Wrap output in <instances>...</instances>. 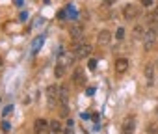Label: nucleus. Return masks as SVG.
I'll return each instance as SVG.
<instances>
[{"mask_svg":"<svg viewBox=\"0 0 158 134\" xmlns=\"http://www.w3.org/2000/svg\"><path fill=\"white\" fill-rule=\"evenodd\" d=\"M89 54H91V45H89V43H80V41H78V43L74 45V50H73L74 60H84V58H88Z\"/></svg>","mask_w":158,"mask_h":134,"instance_id":"nucleus-1","label":"nucleus"},{"mask_svg":"<svg viewBox=\"0 0 158 134\" xmlns=\"http://www.w3.org/2000/svg\"><path fill=\"white\" fill-rule=\"evenodd\" d=\"M141 15V10L138 8V6H134V4H127L125 8H123V17L127 19V21H134V19H138Z\"/></svg>","mask_w":158,"mask_h":134,"instance_id":"nucleus-2","label":"nucleus"},{"mask_svg":"<svg viewBox=\"0 0 158 134\" xmlns=\"http://www.w3.org/2000/svg\"><path fill=\"white\" fill-rule=\"evenodd\" d=\"M134 128H136L134 115H127L121 123V134H134Z\"/></svg>","mask_w":158,"mask_h":134,"instance_id":"nucleus-3","label":"nucleus"},{"mask_svg":"<svg viewBox=\"0 0 158 134\" xmlns=\"http://www.w3.org/2000/svg\"><path fill=\"white\" fill-rule=\"evenodd\" d=\"M69 36L73 37V41H82L84 37V26L80 23H74L69 26Z\"/></svg>","mask_w":158,"mask_h":134,"instance_id":"nucleus-4","label":"nucleus"},{"mask_svg":"<svg viewBox=\"0 0 158 134\" xmlns=\"http://www.w3.org/2000/svg\"><path fill=\"white\" fill-rule=\"evenodd\" d=\"M34 130H35V134H50L52 132L50 130V123L45 121V119H35L34 121Z\"/></svg>","mask_w":158,"mask_h":134,"instance_id":"nucleus-5","label":"nucleus"},{"mask_svg":"<svg viewBox=\"0 0 158 134\" xmlns=\"http://www.w3.org/2000/svg\"><path fill=\"white\" fill-rule=\"evenodd\" d=\"M86 82V77H84V71H82V67H74V71H73V84L76 88H82Z\"/></svg>","mask_w":158,"mask_h":134,"instance_id":"nucleus-6","label":"nucleus"},{"mask_svg":"<svg viewBox=\"0 0 158 134\" xmlns=\"http://www.w3.org/2000/svg\"><path fill=\"white\" fill-rule=\"evenodd\" d=\"M154 43H156V32H152V30L145 32V36H143V47H145V50H151L154 47Z\"/></svg>","mask_w":158,"mask_h":134,"instance_id":"nucleus-7","label":"nucleus"},{"mask_svg":"<svg viewBox=\"0 0 158 134\" xmlns=\"http://www.w3.org/2000/svg\"><path fill=\"white\" fill-rule=\"evenodd\" d=\"M47 101H48V106L58 104V86H48L47 88Z\"/></svg>","mask_w":158,"mask_h":134,"instance_id":"nucleus-8","label":"nucleus"},{"mask_svg":"<svg viewBox=\"0 0 158 134\" xmlns=\"http://www.w3.org/2000/svg\"><path fill=\"white\" fill-rule=\"evenodd\" d=\"M69 103V90L65 86L58 88V106H67Z\"/></svg>","mask_w":158,"mask_h":134,"instance_id":"nucleus-9","label":"nucleus"},{"mask_svg":"<svg viewBox=\"0 0 158 134\" xmlns=\"http://www.w3.org/2000/svg\"><path fill=\"white\" fill-rule=\"evenodd\" d=\"M127 69H128V60L127 58H117L115 60V73L123 75V73H127Z\"/></svg>","mask_w":158,"mask_h":134,"instance_id":"nucleus-10","label":"nucleus"},{"mask_svg":"<svg viewBox=\"0 0 158 134\" xmlns=\"http://www.w3.org/2000/svg\"><path fill=\"white\" fill-rule=\"evenodd\" d=\"M110 41H112V34L108 30H101L99 36H97V43L99 45H108Z\"/></svg>","mask_w":158,"mask_h":134,"instance_id":"nucleus-11","label":"nucleus"},{"mask_svg":"<svg viewBox=\"0 0 158 134\" xmlns=\"http://www.w3.org/2000/svg\"><path fill=\"white\" fill-rule=\"evenodd\" d=\"M147 26H149V30H152V32H156L158 34V13H152V15H147Z\"/></svg>","mask_w":158,"mask_h":134,"instance_id":"nucleus-12","label":"nucleus"},{"mask_svg":"<svg viewBox=\"0 0 158 134\" xmlns=\"http://www.w3.org/2000/svg\"><path fill=\"white\" fill-rule=\"evenodd\" d=\"M143 36H145V28H143L141 24H136V26L132 28V37H134V39H143Z\"/></svg>","mask_w":158,"mask_h":134,"instance_id":"nucleus-13","label":"nucleus"},{"mask_svg":"<svg viewBox=\"0 0 158 134\" xmlns=\"http://www.w3.org/2000/svg\"><path fill=\"white\" fill-rule=\"evenodd\" d=\"M145 77H147V84L151 86L152 80H154V67H152V65H147V67H145Z\"/></svg>","mask_w":158,"mask_h":134,"instance_id":"nucleus-14","label":"nucleus"},{"mask_svg":"<svg viewBox=\"0 0 158 134\" xmlns=\"http://www.w3.org/2000/svg\"><path fill=\"white\" fill-rule=\"evenodd\" d=\"M61 128H63V127H61V123H60L58 119L50 121V130H52L54 134H60V132H61Z\"/></svg>","mask_w":158,"mask_h":134,"instance_id":"nucleus-15","label":"nucleus"},{"mask_svg":"<svg viewBox=\"0 0 158 134\" xmlns=\"http://www.w3.org/2000/svg\"><path fill=\"white\" fill-rule=\"evenodd\" d=\"M54 75H56L58 78H61V77L65 75V65H63V63H58V65H56V69H54Z\"/></svg>","mask_w":158,"mask_h":134,"instance_id":"nucleus-16","label":"nucleus"},{"mask_svg":"<svg viewBox=\"0 0 158 134\" xmlns=\"http://www.w3.org/2000/svg\"><path fill=\"white\" fill-rule=\"evenodd\" d=\"M115 39H117V41H123V39H125V30H123V28H117V32H115Z\"/></svg>","mask_w":158,"mask_h":134,"instance_id":"nucleus-17","label":"nucleus"},{"mask_svg":"<svg viewBox=\"0 0 158 134\" xmlns=\"http://www.w3.org/2000/svg\"><path fill=\"white\" fill-rule=\"evenodd\" d=\"M147 132H149V134H156V132H158V125H156V123H151V125L147 127Z\"/></svg>","mask_w":158,"mask_h":134,"instance_id":"nucleus-18","label":"nucleus"},{"mask_svg":"<svg viewBox=\"0 0 158 134\" xmlns=\"http://www.w3.org/2000/svg\"><path fill=\"white\" fill-rule=\"evenodd\" d=\"M60 115L61 117H67L69 115V106H60Z\"/></svg>","mask_w":158,"mask_h":134,"instance_id":"nucleus-19","label":"nucleus"},{"mask_svg":"<svg viewBox=\"0 0 158 134\" xmlns=\"http://www.w3.org/2000/svg\"><path fill=\"white\" fill-rule=\"evenodd\" d=\"M141 6H145V8H151V6H152V0H141Z\"/></svg>","mask_w":158,"mask_h":134,"instance_id":"nucleus-20","label":"nucleus"},{"mask_svg":"<svg viewBox=\"0 0 158 134\" xmlns=\"http://www.w3.org/2000/svg\"><path fill=\"white\" fill-rule=\"evenodd\" d=\"M2 130H4V132H8V130H10V123H8V121H4V123H2Z\"/></svg>","mask_w":158,"mask_h":134,"instance_id":"nucleus-21","label":"nucleus"},{"mask_svg":"<svg viewBox=\"0 0 158 134\" xmlns=\"http://www.w3.org/2000/svg\"><path fill=\"white\" fill-rule=\"evenodd\" d=\"M95 65H97V61H95V60H91L88 67H89V69H91V71H95Z\"/></svg>","mask_w":158,"mask_h":134,"instance_id":"nucleus-22","label":"nucleus"},{"mask_svg":"<svg viewBox=\"0 0 158 134\" xmlns=\"http://www.w3.org/2000/svg\"><path fill=\"white\" fill-rule=\"evenodd\" d=\"M65 134H73V125H69V128L65 130Z\"/></svg>","mask_w":158,"mask_h":134,"instance_id":"nucleus-23","label":"nucleus"},{"mask_svg":"<svg viewBox=\"0 0 158 134\" xmlns=\"http://www.w3.org/2000/svg\"><path fill=\"white\" fill-rule=\"evenodd\" d=\"M154 13H158V6H156V10H154Z\"/></svg>","mask_w":158,"mask_h":134,"instance_id":"nucleus-24","label":"nucleus"},{"mask_svg":"<svg viewBox=\"0 0 158 134\" xmlns=\"http://www.w3.org/2000/svg\"><path fill=\"white\" fill-rule=\"evenodd\" d=\"M0 65H2V58H0Z\"/></svg>","mask_w":158,"mask_h":134,"instance_id":"nucleus-25","label":"nucleus"}]
</instances>
